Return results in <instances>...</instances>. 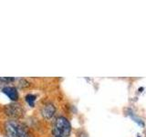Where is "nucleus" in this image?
Returning <instances> with one entry per match:
<instances>
[{
    "instance_id": "nucleus-1",
    "label": "nucleus",
    "mask_w": 146,
    "mask_h": 137,
    "mask_svg": "<svg viewBox=\"0 0 146 137\" xmlns=\"http://www.w3.org/2000/svg\"><path fill=\"white\" fill-rule=\"evenodd\" d=\"M2 132L6 137H35L29 126L17 119H7L2 123Z\"/></svg>"
},
{
    "instance_id": "nucleus-2",
    "label": "nucleus",
    "mask_w": 146,
    "mask_h": 137,
    "mask_svg": "<svg viewBox=\"0 0 146 137\" xmlns=\"http://www.w3.org/2000/svg\"><path fill=\"white\" fill-rule=\"evenodd\" d=\"M71 132V124L64 116H58L53 122L51 135L52 137H68Z\"/></svg>"
},
{
    "instance_id": "nucleus-3",
    "label": "nucleus",
    "mask_w": 146,
    "mask_h": 137,
    "mask_svg": "<svg viewBox=\"0 0 146 137\" xmlns=\"http://www.w3.org/2000/svg\"><path fill=\"white\" fill-rule=\"evenodd\" d=\"M2 112L7 119L20 120L25 115V107L20 102H9L3 105Z\"/></svg>"
},
{
    "instance_id": "nucleus-4",
    "label": "nucleus",
    "mask_w": 146,
    "mask_h": 137,
    "mask_svg": "<svg viewBox=\"0 0 146 137\" xmlns=\"http://www.w3.org/2000/svg\"><path fill=\"white\" fill-rule=\"evenodd\" d=\"M57 112V108L55 104L51 102H44L39 108V114L44 120L49 121L55 116Z\"/></svg>"
},
{
    "instance_id": "nucleus-5",
    "label": "nucleus",
    "mask_w": 146,
    "mask_h": 137,
    "mask_svg": "<svg viewBox=\"0 0 146 137\" xmlns=\"http://www.w3.org/2000/svg\"><path fill=\"white\" fill-rule=\"evenodd\" d=\"M0 92H2L6 97L10 100V102H19L20 95L18 89L15 85H6L0 90Z\"/></svg>"
},
{
    "instance_id": "nucleus-6",
    "label": "nucleus",
    "mask_w": 146,
    "mask_h": 137,
    "mask_svg": "<svg viewBox=\"0 0 146 137\" xmlns=\"http://www.w3.org/2000/svg\"><path fill=\"white\" fill-rule=\"evenodd\" d=\"M15 83V86L18 90H27L32 88V86H33V82L27 78H17Z\"/></svg>"
},
{
    "instance_id": "nucleus-7",
    "label": "nucleus",
    "mask_w": 146,
    "mask_h": 137,
    "mask_svg": "<svg viewBox=\"0 0 146 137\" xmlns=\"http://www.w3.org/2000/svg\"><path fill=\"white\" fill-rule=\"evenodd\" d=\"M24 100L26 103L29 105V107L34 108L36 106V100H38V94L33 93V92H27L24 96Z\"/></svg>"
},
{
    "instance_id": "nucleus-8",
    "label": "nucleus",
    "mask_w": 146,
    "mask_h": 137,
    "mask_svg": "<svg viewBox=\"0 0 146 137\" xmlns=\"http://www.w3.org/2000/svg\"><path fill=\"white\" fill-rule=\"evenodd\" d=\"M7 84L5 83V81H4V80H3V77H0V90H1L4 86H6Z\"/></svg>"
}]
</instances>
